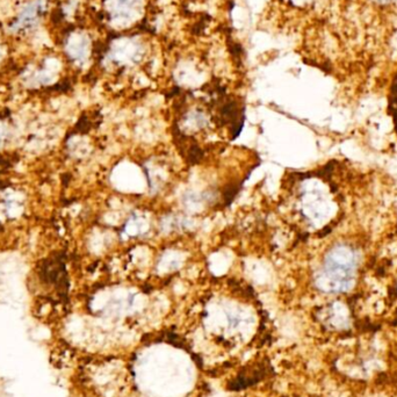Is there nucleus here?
Wrapping results in <instances>:
<instances>
[{
	"label": "nucleus",
	"mask_w": 397,
	"mask_h": 397,
	"mask_svg": "<svg viewBox=\"0 0 397 397\" xmlns=\"http://www.w3.org/2000/svg\"><path fill=\"white\" fill-rule=\"evenodd\" d=\"M41 9L42 8H41L40 2H33V4H30L28 7L23 9V12L20 14L16 25L21 27V28H26V27L32 26L33 23H35L37 18H39Z\"/></svg>",
	"instance_id": "f03ea898"
},
{
	"label": "nucleus",
	"mask_w": 397,
	"mask_h": 397,
	"mask_svg": "<svg viewBox=\"0 0 397 397\" xmlns=\"http://www.w3.org/2000/svg\"><path fill=\"white\" fill-rule=\"evenodd\" d=\"M360 248L351 243H339L325 255L317 285L326 293L350 291L360 268Z\"/></svg>",
	"instance_id": "f257e3e1"
}]
</instances>
